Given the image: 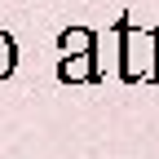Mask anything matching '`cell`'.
Returning a JSON list of instances; mask_svg holds the SVG:
<instances>
[{
  "instance_id": "obj_1",
  "label": "cell",
  "mask_w": 159,
  "mask_h": 159,
  "mask_svg": "<svg viewBox=\"0 0 159 159\" xmlns=\"http://www.w3.org/2000/svg\"><path fill=\"white\" fill-rule=\"evenodd\" d=\"M13 62H18V49H13V40L0 31V80H5L9 71H13Z\"/></svg>"
}]
</instances>
